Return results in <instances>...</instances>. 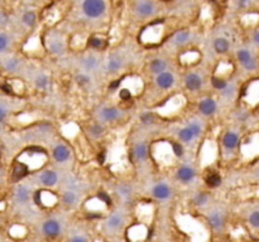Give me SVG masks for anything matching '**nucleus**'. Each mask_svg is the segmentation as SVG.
<instances>
[{
    "label": "nucleus",
    "instance_id": "obj_4",
    "mask_svg": "<svg viewBox=\"0 0 259 242\" xmlns=\"http://www.w3.org/2000/svg\"><path fill=\"white\" fill-rule=\"evenodd\" d=\"M152 194H153L155 198L164 201V199L169 198V196H171V189H169V187L166 183H158L152 189Z\"/></svg>",
    "mask_w": 259,
    "mask_h": 242
},
{
    "label": "nucleus",
    "instance_id": "obj_34",
    "mask_svg": "<svg viewBox=\"0 0 259 242\" xmlns=\"http://www.w3.org/2000/svg\"><path fill=\"white\" fill-rule=\"evenodd\" d=\"M248 221H249V225H251L252 227L259 228V211H254V212H252V213L249 214Z\"/></svg>",
    "mask_w": 259,
    "mask_h": 242
},
{
    "label": "nucleus",
    "instance_id": "obj_24",
    "mask_svg": "<svg viewBox=\"0 0 259 242\" xmlns=\"http://www.w3.org/2000/svg\"><path fill=\"white\" fill-rule=\"evenodd\" d=\"M82 66H84L85 69H88V71H94L97 66V58L94 57V56H88V57H85L84 60H82Z\"/></svg>",
    "mask_w": 259,
    "mask_h": 242
},
{
    "label": "nucleus",
    "instance_id": "obj_52",
    "mask_svg": "<svg viewBox=\"0 0 259 242\" xmlns=\"http://www.w3.org/2000/svg\"><path fill=\"white\" fill-rule=\"evenodd\" d=\"M70 241L71 242H85L86 241V239L82 236H75V237H71Z\"/></svg>",
    "mask_w": 259,
    "mask_h": 242
},
{
    "label": "nucleus",
    "instance_id": "obj_8",
    "mask_svg": "<svg viewBox=\"0 0 259 242\" xmlns=\"http://www.w3.org/2000/svg\"><path fill=\"white\" fill-rule=\"evenodd\" d=\"M198 110H200L201 114H204L206 116L213 115L216 111V102L213 98H205L198 105Z\"/></svg>",
    "mask_w": 259,
    "mask_h": 242
},
{
    "label": "nucleus",
    "instance_id": "obj_21",
    "mask_svg": "<svg viewBox=\"0 0 259 242\" xmlns=\"http://www.w3.org/2000/svg\"><path fill=\"white\" fill-rule=\"evenodd\" d=\"M214 48L218 53H227L229 49V42L225 38H218L214 42Z\"/></svg>",
    "mask_w": 259,
    "mask_h": 242
},
{
    "label": "nucleus",
    "instance_id": "obj_16",
    "mask_svg": "<svg viewBox=\"0 0 259 242\" xmlns=\"http://www.w3.org/2000/svg\"><path fill=\"white\" fill-rule=\"evenodd\" d=\"M47 47H48V49H50V52L55 53V55H61L65 49L64 42H62L61 39H59V38H55V39L48 40V44H47Z\"/></svg>",
    "mask_w": 259,
    "mask_h": 242
},
{
    "label": "nucleus",
    "instance_id": "obj_49",
    "mask_svg": "<svg viewBox=\"0 0 259 242\" xmlns=\"http://www.w3.org/2000/svg\"><path fill=\"white\" fill-rule=\"evenodd\" d=\"M5 116H6V110L4 109L1 105H0V124L3 122L4 119H5Z\"/></svg>",
    "mask_w": 259,
    "mask_h": 242
},
{
    "label": "nucleus",
    "instance_id": "obj_29",
    "mask_svg": "<svg viewBox=\"0 0 259 242\" xmlns=\"http://www.w3.org/2000/svg\"><path fill=\"white\" fill-rule=\"evenodd\" d=\"M35 86L38 87V89H47V86H48V84H50V80H48V77H47L46 75H39L37 76V78H35Z\"/></svg>",
    "mask_w": 259,
    "mask_h": 242
},
{
    "label": "nucleus",
    "instance_id": "obj_39",
    "mask_svg": "<svg viewBox=\"0 0 259 242\" xmlns=\"http://www.w3.org/2000/svg\"><path fill=\"white\" fill-rule=\"evenodd\" d=\"M187 126L190 127V130L193 131L194 135H195V138H197L198 135L201 134V125L198 124V122H196V121H193V122H190Z\"/></svg>",
    "mask_w": 259,
    "mask_h": 242
},
{
    "label": "nucleus",
    "instance_id": "obj_51",
    "mask_svg": "<svg viewBox=\"0 0 259 242\" xmlns=\"http://www.w3.org/2000/svg\"><path fill=\"white\" fill-rule=\"evenodd\" d=\"M105 156H106V153H105V151H101V153L97 155V161H99L100 164H104L105 163Z\"/></svg>",
    "mask_w": 259,
    "mask_h": 242
},
{
    "label": "nucleus",
    "instance_id": "obj_9",
    "mask_svg": "<svg viewBox=\"0 0 259 242\" xmlns=\"http://www.w3.org/2000/svg\"><path fill=\"white\" fill-rule=\"evenodd\" d=\"M239 143V136L238 134L234 131H227L224 136H223V145L225 149L227 150H234L236 148Z\"/></svg>",
    "mask_w": 259,
    "mask_h": 242
},
{
    "label": "nucleus",
    "instance_id": "obj_10",
    "mask_svg": "<svg viewBox=\"0 0 259 242\" xmlns=\"http://www.w3.org/2000/svg\"><path fill=\"white\" fill-rule=\"evenodd\" d=\"M39 182H41V184L46 185V187H52L57 183V174L53 170H44L39 176Z\"/></svg>",
    "mask_w": 259,
    "mask_h": 242
},
{
    "label": "nucleus",
    "instance_id": "obj_36",
    "mask_svg": "<svg viewBox=\"0 0 259 242\" xmlns=\"http://www.w3.org/2000/svg\"><path fill=\"white\" fill-rule=\"evenodd\" d=\"M206 202H207V196L205 193H202V192H200V193H197L195 197H194V203H195L196 206H204Z\"/></svg>",
    "mask_w": 259,
    "mask_h": 242
},
{
    "label": "nucleus",
    "instance_id": "obj_30",
    "mask_svg": "<svg viewBox=\"0 0 259 242\" xmlns=\"http://www.w3.org/2000/svg\"><path fill=\"white\" fill-rule=\"evenodd\" d=\"M89 133H90V135H93L94 138H99V136L102 135V133H104V127L100 124H94L89 127Z\"/></svg>",
    "mask_w": 259,
    "mask_h": 242
},
{
    "label": "nucleus",
    "instance_id": "obj_17",
    "mask_svg": "<svg viewBox=\"0 0 259 242\" xmlns=\"http://www.w3.org/2000/svg\"><path fill=\"white\" fill-rule=\"evenodd\" d=\"M101 118L105 121H114L119 118V110L117 107H105L101 110Z\"/></svg>",
    "mask_w": 259,
    "mask_h": 242
},
{
    "label": "nucleus",
    "instance_id": "obj_50",
    "mask_svg": "<svg viewBox=\"0 0 259 242\" xmlns=\"http://www.w3.org/2000/svg\"><path fill=\"white\" fill-rule=\"evenodd\" d=\"M119 86H120V80H115V81H113V82H111L110 85H109V89H110V90H117Z\"/></svg>",
    "mask_w": 259,
    "mask_h": 242
},
{
    "label": "nucleus",
    "instance_id": "obj_11",
    "mask_svg": "<svg viewBox=\"0 0 259 242\" xmlns=\"http://www.w3.org/2000/svg\"><path fill=\"white\" fill-rule=\"evenodd\" d=\"M175 84V77L169 72H162L157 75V85L161 89H169Z\"/></svg>",
    "mask_w": 259,
    "mask_h": 242
},
{
    "label": "nucleus",
    "instance_id": "obj_2",
    "mask_svg": "<svg viewBox=\"0 0 259 242\" xmlns=\"http://www.w3.org/2000/svg\"><path fill=\"white\" fill-rule=\"evenodd\" d=\"M155 3L151 1V0H140L138 1L137 5H135V12H137L138 15L140 17H149L155 13Z\"/></svg>",
    "mask_w": 259,
    "mask_h": 242
},
{
    "label": "nucleus",
    "instance_id": "obj_42",
    "mask_svg": "<svg viewBox=\"0 0 259 242\" xmlns=\"http://www.w3.org/2000/svg\"><path fill=\"white\" fill-rule=\"evenodd\" d=\"M140 121H142L143 124H152L153 121H155V116H153V114L151 113H146V114H142L140 115Z\"/></svg>",
    "mask_w": 259,
    "mask_h": 242
},
{
    "label": "nucleus",
    "instance_id": "obj_15",
    "mask_svg": "<svg viewBox=\"0 0 259 242\" xmlns=\"http://www.w3.org/2000/svg\"><path fill=\"white\" fill-rule=\"evenodd\" d=\"M207 222H209V225L214 228V230H218L223 226L224 223V217L222 214L219 213V212H213V213H210L207 216Z\"/></svg>",
    "mask_w": 259,
    "mask_h": 242
},
{
    "label": "nucleus",
    "instance_id": "obj_54",
    "mask_svg": "<svg viewBox=\"0 0 259 242\" xmlns=\"http://www.w3.org/2000/svg\"><path fill=\"white\" fill-rule=\"evenodd\" d=\"M258 3H259V0H258Z\"/></svg>",
    "mask_w": 259,
    "mask_h": 242
},
{
    "label": "nucleus",
    "instance_id": "obj_19",
    "mask_svg": "<svg viewBox=\"0 0 259 242\" xmlns=\"http://www.w3.org/2000/svg\"><path fill=\"white\" fill-rule=\"evenodd\" d=\"M124 218H123L120 214H113V216L109 217V219L106 221V227L109 230H118L119 227H122Z\"/></svg>",
    "mask_w": 259,
    "mask_h": 242
},
{
    "label": "nucleus",
    "instance_id": "obj_35",
    "mask_svg": "<svg viewBox=\"0 0 259 242\" xmlns=\"http://www.w3.org/2000/svg\"><path fill=\"white\" fill-rule=\"evenodd\" d=\"M76 84L80 85V86H86V85L90 84L91 78L89 77L88 75H85V73H80V75L76 76Z\"/></svg>",
    "mask_w": 259,
    "mask_h": 242
},
{
    "label": "nucleus",
    "instance_id": "obj_43",
    "mask_svg": "<svg viewBox=\"0 0 259 242\" xmlns=\"http://www.w3.org/2000/svg\"><path fill=\"white\" fill-rule=\"evenodd\" d=\"M252 0H236V8L239 10H245L251 6Z\"/></svg>",
    "mask_w": 259,
    "mask_h": 242
},
{
    "label": "nucleus",
    "instance_id": "obj_27",
    "mask_svg": "<svg viewBox=\"0 0 259 242\" xmlns=\"http://www.w3.org/2000/svg\"><path fill=\"white\" fill-rule=\"evenodd\" d=\"M62 202H64L66 206L75 205V202H76V193L75 192H73L72 189L65 192L64 196H62Z\"/></svg>",
    "mask_w": 259,
    "mask_h": 242
},
{
    "label": "nucleus",
    "instance_id": "obj_5",
    "mask_svg": "<svg viewBox=\"0 0 259 242\" xmlns=\"http://www.w3.org/2000/svg\"><path fill=\"white\" fill-rule=\"evenodd\" d=\"M52 154L55 160L59 161V163H65L70 159V150L64 144H59L57 147H55Z\"/></svg>",
    "mask_w": 259,
    "mask_h": 242
},
{
    "label": "nucleus",
    "instance_id": "obj_3",
    "mask_svg": "<svg viewBox=\"0 0 259 242\" xmlns=\"http://www.w3.org/2000/svg\"><path fill=\"white\" fill-rule=\"evenodd\" d=\"M28 173H30V167H28L27 163H24V161H15L12 172L13 182H19Z\"/></svg>",
    "mask_w": 259,
    "mask_h": 242
},
{
    "label": "nucleus",
    "instance_id": "obj_14",
    "mask_svg": "<svg viewBox=\"0 0 259 242\" xmlns=\"http://www.w3.org/2000/svg\"><path fill=\"white\" fill-rule=\"evenodd\" d=\"M123 66L122 58L118 55H111L108 60V71L111 73L118 72Z\"/></svg>",
    "mask_w": 259,
    "mask_h": 242
},
{
    "label": "nucleus",
    "instance_id": "obj_25",
    "mask_svg": "<svg viewBox=\"0 0 259 242\" xmlns=\"http://www.w3.org/2000/svg\"><path fill=\"white\" fill-rule=\"evenodd\" d=\"M35 20H37V17H35L34 12H26L22 17V22L26 24L27 27H33L35 24Z\"/></svg>",
    "mask_w": 259,
    "mask_h": 242
},
{
    "label": "nucleus",
    "instance_id": "obj_48",
    "mask_svg": "<svg viewBox=\"0 0 259 242\" xmlns=\"http://www.w3.org/2000/svg\"><path fill=\"white\" fill-rule=\"evenodd\" d=\"M234 86H231V85H227V87H225L224 90H222L220 92H222L223 96H231L234 93Z\"/></svg>",
    "mask_w": 259,
    "mask_h": 242
},
{
    "label": "nucleus",
    "instance_id": "obj_6",
    "mask_svg": "<svg viewBox=\"0 0 259 242\" xmlns=\"http://www.w3.org/2000/svg\"><path fill=\"white\" fill-rule=\"evenodd\" d=\"M61 232V226L56 219H48V221L44 222L43 225V234L46 236L55 237Z\"/></svg>",
    "mask_w": 259,
    "mask_h": 242
},
{
    "label": "nucleus",
    "instance_id": "obj_23",
    "mask_svg": "<svg viewBox=\"0 0 259 242\" xmlns=\"http://www.w3.org/2000/svg\"><path fill=\"white\" fill-rule=\"evenodd\" d=\"M178 138H180L181 141H184V143H190V141L195 138V135H194L193 131L190 130V127L186 126L178 131Z\"/></svg>",
    "mask_w": 259,
    "mask_h": 242
},
{
    "label": "nucleus",
    "instance_id": "obj_41",
    "mask_svg": "<svg viewBox=\"0 0 259 242\" xmlns=\"http://www.w3.org/2000/svg\"><path fill=\"white\" fill-rule=\"evenodd\" d=\"M97 199H99L100 202H102L104 205H110V203H111L110 196H109V194L106 193V192H104V190L99 192V194H97Z\"/></svg>",
    "mask_w": 259,
    "mask_h": 242
},
{
    "label": "nucleus",
    "instance_id": "obj_32",
    "mask_svg": "<svg viewBox=\"0 0 259 242\" xmlns=\"http://www.w3.org/2000/svg\"><path fill=\"white\" fill-rule=\"evenodd\" d=\"M211 82H213V86L216 90H219V91H222V90H224L227 86V82L222 77H213Z\"/></svg>",
    "mask_w": 259,
    "mask_h": 242
},
{
    "label": "nucleus",
    "instance_id": "obj_7",
    "mask_svg": "<svg viewBox=\"0 0 259 242\" xmlns=\"http://www.w3.org/2000/svg\"><path fill=\"white\" fill-rule=\"evenodd\" d=\"M196 176V172L194 168L189 167V165H184L177 170V178L184 183H189V182L194 181Z\"/></svg>",
    "mask_w": 259,
    "mask_h": 242
},
{
    "label": "nucleus",
    "instance_id": "obj_53",
    "mask_svg": "<svg viewBox=\"0 0 259 242\" xmlns=\"http://www.w3.org/2000/svg\"><path fill=\"white\" fill-rule=\"evenodd\" d=\"M253 42L256 44H259V30H257V32L253 34Z\"/></svg>",
    "mask_w": 259,
    "mask_h": 242
},
{
    "label": "nucleus",
    "instance_id": "obj_26",
    "mask_svg": "<svg viewBox=\"0 0 259 242\" xmlns=\"http://www.w3.org/2000/svg\"><path fill=\"white\" fill-rule=\"evenodd\" d=\"M206 183H207V185L211 188L219 187V185L222 184V177L216 173H211L206 178Z\"/></svg>",
    "mask_w": 259,
    "mask_h": 242
},
{
    "label": "nucleus",
    "instance_id": "obj_33",
    "mask_svg": "<svg viewBox=\"0 0 259 242\" xmlns=\"http://www.w3.org/2000/svg\"><path fill=\"white\" fill-rule=\"evenodd\" d=\"M238 60L240 63H245L247 60H249L252 58V55L251 52L248 51V49H240V51H238Z\"/></svg>",
    "mask_w": 259,
    "mask_h": 242
},
{
    "label": "nucleus",
    "instance_id": "obj_45",
    "mask_svg": "<svg viewBox=\"0 0 259 242\" xmlns=\"http://www.w3.org/2000/svg\"><path fill=\"white\" fill-rule=\"evenodd\" d=\"M119 97L122 98L123 101L130 100V98H131L130 90H128V89H122V90H120V91H119Z\"/></svg>",
    "mask_w": 259,
    "mask_h": 242
},
{
    "label": "nucleus",
    "instance_id": "obj_40",
    "mask_svg": "<svg viewBox=\"0 0 259 242\" xmlns=\"http://www.w3.org/2000/svg\"><path fill=\"white\" fill-rule=\"evenodd\" d=\"M118 193H119L120 196H123V197H129L131 193V189H130V187H129V185L120 184L119 187H118Z\"/></svg>",
    "mask_w": 259,
    "mask_h": 242
},
{
    "label": "nucleus",
    "instance_id": "obj_31",
    "mask_svg": "<svg viewBox=\"0 0 259 242\" xmlns=\"http://www.w3.org/2000/svg\"><path fill=\"white\" fill-rule=\"evenodd\" d=\"M89 46L93 47V48H104L105 40L100 37H91L89 39Z\"/></svg>",
    "mask_w": 259,
    "mask_h": 242
},
{
    "label": "nucleus",
    "instance_id": "obj_13",
    "mask_svg": "<svg viewBox=\"0 0 259 242\" xmlns=\"http://www.w3.org/2000/svg\"><path fill=\"white\" fill-rule=\"evenodd\" d=\"M185 84H186V87L189 90L196 91V90H198L202 86V80L196 73H190V75H187L186 80H185Z\"/></svg>",
    "mask_w": 259,
    "mask_h": 242
},
{
    "label": "nucleus",
    "instance_id": "obj_12",
    "mask_svg": "<svg viewBox=\"0 0 259 242\" xmlns=\"http://www.w3.org/2000/svg\"><path fill=\"white\" fill-rule=\"evenodd\" d=\"M131 154H133V158L137 161L144 160L147 155H148V148H147L146 143H138L131 150Z\"/></svg>",
    "mask_w": 259,
    "mask_h": 242
},
{
    "label": "nucleus",
    "instance_id": "obj_1",
    "mask_svg": "<svg viewBox=\"0 0 259 242\" xmlns=\"http://www.w3.org/2000/svg\"><path fill=\"white\" fill-rule=\"evenodd\" d=\"M82 12L88 18L97 19L106 12L105 0H84L82 1Z\"/></svg>",
    "mask_w": 259,
    "mask_h": 242
},
{
    "label": "nucleus",
    "instance_id": "obj_47",
    "mask_svg": "<svg viewBox=\"0 0 259 242\" xmlns=\"http://www.w3.org/2000/svg\"><path fill=\"white\" fill-rule=\"evenodd\" d=\"M33 201H34L35 205L42 206V190H37L33 194Z\"/></svg>",
    "mask_w": 259,
    "mask_h": 242
},
{
    "label": "nucleus",
    "instance_id": "obj_20",
    "mask_svg": "<svg viewBox=\"0 0 259 242\" xmlns=\"http://www.w3.org/2000/svg\"><path fill=\"white\" fill-rule=\"evenodd\" d=\"M166 62L163 60H160V58H157V60H152L151 63V71L152 73H155V75H160V73L164 72L166 71Z\"/></svg>",
    "mask_w": 259,
    "mask_h": 242
},
{
    "label": "nucleus",
    "instance_id": "obj_37",
    "mask_svg": "<svg viewBox=\"0 0 259 242\" xmlns=\"http://www.w3.org/2000/svg\"><path fill=\"white\" fill-rule=\"evenodd\" d=\"M9 46V38L4 33H0V53L4 52Z\"/></svg>",
    "mask_w": 259,
    "mask_h": 242
},
{
    "label": "nucleus",
    "instance_id": "obj_44",
    "mask_svg": "<svg viewBox=\"0 0 259 242\" xmlns=\"http://www.w3.org/2000/svg\"><path fill=\"white\" fill-rule=\"evenodd\" d=\"M243 66H244V68L247 69V71H254V69L257 68V60L252 57L251 60H247L245 63H243Z\"/></svg>",
    "mask_w": 259,
    "mask_h": 242
},
{
    "label": "nucleus",
    "instance_id": "obj_18",
    "mask_svg": "<svg viewBox=\"0 0 259 242\" xmlns=\"http://www.w3.org/2000/svg\"><path fill=\"white\" fill-rule=\"evenodd\" d=\"M15 199H17L18 203H26L30 199V189L24 185L18 187L15 190Z\"/></svg>",
    "mask_w": 259,
    "mask_h": 242
},
{
    "label": "nucleus",
    "instance_id": "obj_46",
    "mask_svg": "<svg viewBox=\"0 0 259 242\" xmlns=\"http://www.w3.org/2000/svg\"><path fill=\"white\" fill-rule=\"evenodd\" d=\"M1 90H3L5 93H8V95H13V93H14V89H13V86L9 84V82H5L4 85H1Z\"/></svg>",
    "mask_w": 259,
    "mask_h": 242
},
{
    "label": "nucleus",
    "instance_id": "obj_38",
    "mask_svg": "<svg viewBox=\"0 0 259 242\" xmlns=\"http://www.w3.org/2000/svg\"><path fill=\"white\" fill-rule=\"evenodd\" d=\"M172 151L176 156H182L184 155V147L180 144V143H172Z\"/></svg>",
    "mask_w": 259,
    "mask_h": 242
},
{
    "label": "nucleus",
    "instance_id": "obj_22",
    "mask_svg": "<svg viewBox=\"0 0 259 242\" xmlns=\"http://www.w3.org/2000/svg\"><path fill=\"white\" fill-rule=\"evenodd\" d=\"M190 39V33L187 30H180L173 35V43L182 46V44L187 43V40Z\"/></svg>",
    "mask_w": 259,
    "mask_h": 242
},
{
    "label": "nucleus",
    "instance_id": "obj_28",
    "mask_svg": "<svg viewBox=\"0 0 259 242\" xmlns=\"http://www.w3.org/2000/svg\"><path fill=\"white\" fill-rule=\"evenodd\" d=\"M19 66V60L17 58H10V60H6L5 63H4V68L8 72H14L15 69Z\"/></svg>",
    "mask_w": 259,
    "mask_h": 242
}]
</instances>
